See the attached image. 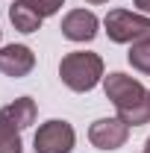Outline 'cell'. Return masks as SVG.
I'll return each mask as SVG.
<instances>
[{"label": "cell", "instance_id": "cell-5", "mask_svg": "<svg viewBox=\"0 0 150 153\" xmlns=\"http://www.w3.org/2000/svg\"><path fill=\"white\" fill-rule=\"evenodd\" d=\"M130 138V127L121 118H100L88 127V141L100 150H118Z\"/></svg>", "mask_w": 150, "mask_h": 153}, {"label": "cell", "instance_id": "cell-12", "mask_svg": "<svg viewBox=\"0 0 150 153\" xmlns=\"http://www.w3.org/2000/svg\"><path fill=\"white\" fill-rule=\"evenodd\" d=\"M30 3H33L38 12H41V18H50V15H56L59 9L65 6V0H30Z\"/></svg>", "mask_w": 150, "mask_h": 153}, {"label": "cell", "instance_id": "cell-10", "mask_svg": "<svg viewBox=\"0 0 150 153\" xmlns=\"http://www.w3.org/2000/svg\"><path fill=\"white\" fill-rule=\"evenodd\" d=\"M127 59H130V65L135 68V71L150 74V38H141V41L130 44V53H127Z\"/></svg>", "mask_w": 150, "mask_h": 153}, {"label": "cell", "instance_id": "cell-8", "mask_svg": "<svg viewBox=\"0 0 150 153\" xmlns=\"http://www.w3.org/2000/svg\"><path fill=\"white\" fill-rule=\"evenodd\" d=\"M0 121H6L9 127H15V130H27L33 121H36V100L33 97H18L15 103H9V106H3L0 109Z\"/></svg>", "mask_w": 150, "mask_h": 153}, {"label": "cell", "instance_id": "cell-7", "mask_svg": "<svg viewBox=\"0 0 150 153\" xmlns=\"http://www.w3.org/2000/svg\"><path fill=\"white\" fill-rule=\"evenodd\" d=\"M36 68V53L27 44H6L0 47V71L6 76H27Z\"/></svg>", "mask_w": 150, "mask_h": 153}, {"label": "cell", "instance_id": "cell-9", "mask_svg": "<svg viewBox=\"0 0 150 153\" xmlns=\"http://www.w3.org/2000/svg\"><path fill=\"white\" fill-rule=\"evenodd\" d=\"M9 21L15 24L18 33H38L44 18H41V12H38L30 0H15L9 6Z\"/></svg>", "mask_w": 150, "mask_h": 153}, {"label": "cell", "instance_id": "cell-1", "mask_svg": "<svg viewBox=\"0 0 150 153\" xmlns=\"http://www.w3.org/2000/svg\"><path fill=\"white\" fill-rule=\"evenodd\" d=\"M103 91L112 100V106L118 109V118H121L127 127H141V124L150 121L147 88H144L138 79L115 71V74L103 76Z\"/></svg>", "mask_w": 150, "mask_h": 153}, {"label": "cell", "instance_id": "cell-15", "mask_svg": "<svg viewBox=\"0 0 150 153\" xmlns=\"http://www.w3.org/2000/svg\"><path fill=\"white\" fill-rule=\"evenodd\" d=\"M88 3H109V0H88Z\"/></svg>", "mask_w": 150, "mask_h": 153}, {"label": "cell", "instance_id": "cell-6", "mask_svg": "<svg viewBox=\"0 0 150 153\" xmlns=\"http://www.w3.org/2000/svg\"><path fill=\"white\" fill-rule=\"evenodd\" d=\"M97 27H100V21L94 12L88 9H71L65 18H62V36L68 38V41H91L97 36Z\"/></svg>", "mask_w": 150, "mask_h": 153}, {"label": "cell", "instance_id": "cell-2", "mask_svg": "<svg viewBox=\"0 0 150 153\" xmlns=\"http://www.w3.org/2000/svg\"><path fill=\"white\" fill-rule=\"evenodd\" d=\"M59 76L71 91H91L94 85L103 79V59L97 53L74 50L59 62Z\"/></svg>", "mask_w": 150, "mask_h": 153}, {"label": "cell", "instance_id": "cell-14", "mask_svg": "<svg viewBox=\"0 0 150 153\" xmlns=\"http://www.w3.org/2000/svg\"><path fill=\"white\" fill-rule=\"evenodd\" d=\"M144 153H150V138H147V141H144Z\"/></svg>", "mask_w": 150, "mask_h": 153}, {"label": "cell", "instance_id": "cell-16", "mask_svg": "<svg viewBox=\"0 0 150 153\" xmlns=\"http://www.w3.org/2000/svg\"><path fill=\"white\" fill-rule=\"evenodd\" d=\"M147 106H150V91H147Z\"/></svg>", "mask_w": 150, "mask_h": 153}, {"label": "cell", "instance_id": "cell-13", "mask_svg": "<svg viewBox=\"0 0 150 153\" xmlns=\"http://www.w3.org/2000/svg\"><path fill=\"white\" fill-rule=\"evenodd\" d=\"M132 3H135V9H141V12L150 15V0H132Z\"/></svg>", "mask_w": 150, "mask_h": 153}, {"label": "cell", "instance_id": "cell-3", "mask_svg": "<svg viewBox=\"0 0 150 153\" xmlns=\"http://www.w3.org/2000/svg\"><path fill=\"white\" fill-rule=\"evenodd\" d=\"M103 27L115 44H135L141 38H150V18L127 12V9H112L103 18Z\"/></svg>", "mask_w": 150, "mask_h": 153}, {"label": "cell", "instance_id": "cell-11", "mask_svg": "<svg viewBox=\"0 0 150 153\" xmlns=\"http://www.w3.org/2000/svg\"><path fill=\"white\" fill-rule=\"evenodd\" d=\"M24 144H21V133L15 127H9L6 121H0V153H21Z\"/></svg>", "mask_w": 150, "mask_h": 153}, {"label": "cell", "instance_id": "cell-4", "mask_svg": "<svg viewBox=\"0 0 150 153\" xmlns=\"http://www.w3.org/2000/svg\"><path fill=\"white\" fill-rule=\"evenodd\" d=\"M74 141H76L74 127L68 121H59V118L41 124L36 138H33L36 153H71L74 150Z\"/></svg>", "mask_w": 150, "mask_h": 153}, {"label": "cell", "instance_id": "cell-17", "mask_svg": "<svg viewBox=\"0 0 150 153\" xmlns=\"http://www.w3.org/2000/svg\"><path fill=\"white\" fill-rule=\"evenodd\" d=\"M0 33H3V30H0Z\"/></svg>", "mask_w": 150, "mask_h": 153}]
</instances>
